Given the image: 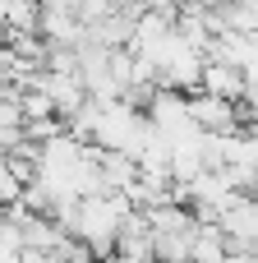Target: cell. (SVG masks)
<instances>
[{
    "instance_id": "3957f363",
    "label": "cell",
    "mask_w": 258,
    "mask_h": 263,
    "mask_svg": "<svg viewBox=\"0 0 258 263\" xmlns=\"http://www.w3.org/2000/svg\"><path fill=\"white\" fill-rule=\"evenodd\" d=\"M32 83H37V88L55 102V116H60V120H69V116L88 102V88H83V79H78V74H55V69H42Z\"/></svg>"
},
{
    "instance_id": "6da1fadb",
    "label": "cell",
    "mask_w": 258,
    "mask_h": 263,
    "mask_svg": "<svg viewBox=\"0 0 258 263\" xmlns=\"http://www.w3.org/2000/svg\"><path fill=\"white\" fill-rule=\"evenodd\" d=\"M217 227L226 231L231 254L258 250V199L254 194H231V199L217 208Z\"/></svg>"
},
{
    "instance_id": "7a4b0ae2",
    "label": "cell",
    "mask_w": 258,
    "mask_h": 263,
    "mask_svg": "<svg viewBox=\"0 0 258 263\" xmlns=\"http://www.w3.org/2000/svg\"><path fill=\"white\" fill-rule=\"evenodd\" d=\"M185 102H189V120H194L203 134H240V129H245L240 102L212 97V92H203V88H189Z\"/></svg>"
},
{
    "instance_id": "52a82bcc",
    "label": "cell",
    "mask_w": 258,
    "mask_h": 263,
    "mask_svg": "<svg viewBox=\"0 0 258 263\" xmlns=\"http://www.w3.org/2000/svg\"><path fill=\"white\" fill-rule=\"evenodd\" d=\"M97 263H129V259H125V254H115V250H111V254H102V259H97Z\"/></svg>"
},
{
    "instance_id": "277c9868",
    "label": "cell",
    "mask_w": 258,
    "mask_h": 263,
    "mask_svg": "<svg viewBox=\"0 0 258 263\" xmlns=\"http://www.w3.org/2000/svg\"><path fill=\"white\" fill-rule=\"evenodd\" d=\"M199 88L212 92V97H226V102H245V92H249L245 69H240V65H226V60H203Z\"/></svg>"
},
{
    "instance_id": "5b68a950",
    "label": "cell",
    "mask_w": 258,
    "mask_h": 263,
    "mask_svg": "<svg viewBox=\"0 0 258 263\" xmlns=\"http://www.w3.org/2000/svg\"><path fill=\"white\" fill-rule=\"evenodd\" d=\"M189 263H231V245H226V231H222L217 222H199V227H194Z\"/></svg>"
},
{
    "instance_id": "8992f818",
    "label": "cell",
    "mask_w": 258,
    "mask_h": 263,
    "mask_svg": "<svg viewBox=\"0 0 258 263\" xmlns=\"http://www.w3.org/2000/svg\"><path fill=\"white\" fill-rule=\"evenodd\" d=\"M28 120H23V102L14 88H0V153H9L18 139H23Z\"/></svg>"
}]
</instances>
